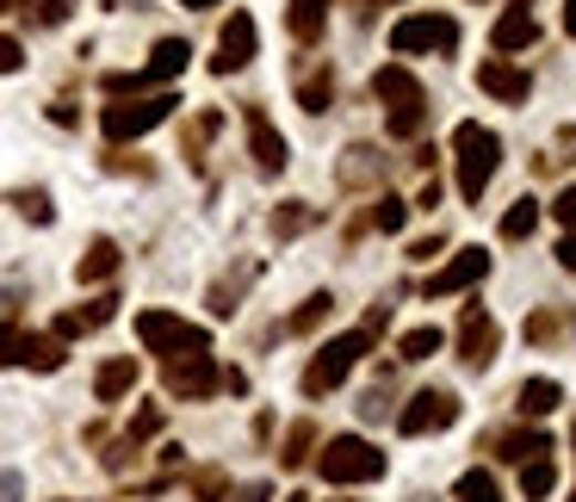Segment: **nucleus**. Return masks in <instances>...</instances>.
Returning <instances> with one entry per match:
<instances>
[{
	"instance_id": "nucleus-1",
	"label": "nucleus",
	"mask_w": 576,
	"mask_h": 502,
	"mask_svg": "<svg viewBox=\"0 0 576 502\" xmlns=\"http://www.w3.org/2000/svg\"><path fill=\"white\" fill-rule=\"evenodd\" d=\"M452 156H459V192L478 205L483 192H490V180H496L502 137H496L490 125H478V118H465V125L452 130Z\"/></svg>"
},
{
	"instance_id": "nucleus-2",
	"label": "nucleus",
	"mask_w": 576,
	"mask_h": 502,
	"mask_svg": "<svg viewBox=\"0 0 576 502\" xmlns=\"http://www.w3.org/2000/svg\"><path fill=\"white\" fill-rule=\"evenodd\" d=\"M373 94L390 106V137H416L421 118H428V94H421V81L409 75L404 63H385L373 75Z\"/></svg>"
},
{
	"instance_id": "nucleus-3",
	"label": "nucleus",
	"mask_w": 576,
	"mask_h": 502,
	"mask_svg": "<svg viewBox=\"0 0 576 502\" xmlns=\"http://www.w3.org/2000/svg\"><path fill=\"white\" fill-rule=\"evenodd\" d=\"M137 335H143L149 354H161V360H199V354H211V335L192 330V323H180L174 311H143Z\"/></svg>"
},
{
	"instance_id": "nucleus-4",
	"label": "nucleus",
	"mask_w": 576,
	"mask_h": 502,
	"mask_svg": "<svg viewBox=\"0 0 576 502\" xmlns=\"http://www.w3.org/2000/svg\"><path fill=\"white\" fill-rule=\"evenodd\" d=\"M316 471L328 484H366V478H385V453L359 435H335L323 447V459H316Z\"/></svg>"
},
{
	"instance_id": "nucleus-5",
	"label": "nucleus",
	"mask_w": 576,
	"mask_h": 502,
	"mask_svg": "<svg viewBox=\"0 0 576 502\" xmlns=\"http://www.w3.org/2000/svg\"><path fill=\"white\" fill-rule=\"evenodd\" d=\"M373 335L378 330H354V335H335V342H323V347H316V360H311V373H304V391H311V397L335 391V385H342V378L359 366V354L373 347Z\"/></svg>"
},
{
	"instance_id": "nucleus-6",
	"label": "nucleus",
	"mask_w": 576,
	"mask_h": 502,
	"mask_svg": "<svg viewBox=\"0 0 576 502\" xmlns=\"http://www.w3.org/2000/svg\"><path fill=\"white\" fill-rule=\"evenodd\" d=\"M180 106L174 94H149V100H112L106 112H100V125H106L112 143H125V137H143V130H156L168 112Z\"/></svg>"
},
{
	"instance_id": "nucleus-7",
	"label": "nucleus",
	"mask_w": 576,
	"mask_h": 502,
	"mask_svg": "<svg viewBox=\"0 0 576 502\" xmlns=\"http://www.w3.org/2000/svg\"><path fill=\"white\" fill-rule=\"evenodd\" d=\"M459 44V25L447 13H416V19H397V32H390V50L397 56H428V50H447Z\"/></svg>"
},
{
	"instance_id": "nucleus-8",
	"label": "nucleus",
	"mask_w": 576,
	"mask_h": 502,
	"mask_svg": "<svg viewBox=\"0 0 576 502\" xmlns=\"http://www.w3.org/2000/svg\"><path fill=\"white\" fill-rule=\"evenodd\" d=\"M192 44L187 38H161L156 50H149V63L137 69V75H106V94H137V87H156V81H174L180 69H187Z\"/></svg>"
},
{
	"instance_id": "nucleus-9",
	"label": "nucleus",
	"mask_w": 576,
	"mask_h": 502,
	"mask_svg": "<svg viewBox=\"0 0 576 502\" xmlns=\"http://www.w3.org/2000/svg\"><path fill=\"white\" fill-rule=\"evenodd\" d=\"M452 416H459V397L452 391H416L404 404V416H397V428L404 435H440V428H452Z\"/></svg>"
},
{
	"instance_id": "nucleus-10",
	"label": "nucleus",
	"mask_w": 576,
	"mask_h": 502,
	"mask_svg": "<svg viewBox=\"0 0 576 502\" xmlns=\"http://www.w3.org/2000/svg\"><path fill=\"white\" fill-rule=\"evenodd\" d=\"M459 360H465L471 373H483V366L496 360V316L478 311V304H471L465 323H459Z\"/></svg>"
},
{
	"instance_id": "nucleus-11",
	"label": "nucleus",
	"mask_w": 576,
	"mask_h": 502,
	"mask_svg": "<svg viewBox=\"0 0 576 502\" xmlns=\"http://www.w3.org/2000/svg\"><path fill=\"white\" fill-rule=\"evenodd\" d=\"M483 273H490V254H483V249H459L440 273H428V299H452V292L478 285Z\"/></svg>"
},
{
	"instance_id": "nucleus-12",
	"label": "nucleus",
	"mask_w": 576,
	"mask_h": 502,
	"mask_svg": "<svg viewBox=\"0 0 576 502\" xmlns=\"http://www.w3.org/2000/svg\"><path fill=\"white\" fill-rule=\"evenodd\" d=\"M254 63V19L249 13H230V25H223L218 38V56H211V69L218 75H235V69H249Z\"/></svg>"
},
{
	"instance_id": "nucleus-13",
	"label": "nucleus",
	"mask_w": 576,
	"mask_h": 502,
	"mask_svg": "<svg viewBox=\"0 0 576 502\" xmlns=\"http://www.w3.org/2000/svg\"><path fill=\"white\" fill-rule=\"evenodd\" d=\"M223 385V373L211 366V354H199V360H168V391L174 397H211Z\"/></svg>"
},
{
	"instance_id": "nucleus-14",
	"label": "nucleus",
	"mask_w": 576,
	"mask_h": 502,
	"mask_svg": "<svg viewBox=\"0 0 576 502\" xmlns=\"http://www.w3.org/2000/svg\"><path fill=\"white\" fill-rule=\"evenodd\" d=\"M249 149H254V168H261V174H280L285 161H292V156H285V137L266 125L261 106H249Z\"/></svg>"
},
{
	"instance_id": "nucleus-15",
	"label": "nucleus",
	"mask_w": 576,
	"mask_h": 502,
	"mask_svg": "<svg viewBox=\"0 0 576 502\" xmlns=\"http://www.w3.org/2000/svg\"><path fill=\"white\" fill-rule=\"evenodd\" d=\"M478 87L483 94H496V100H509V106H521L527 100V69H514V63H502V56H490V63H478Z\"/></svg>"
},
{
	"instance_id": "nucleus-16",
	"label": "nucleus",
	"mask_w": 576,
	"mask_h": 502,
	"mask_svg": "<svg viewBox=\"0 0 576 502\" xmlns=\"http://www.w3.org/2000/svg\"><path fill=\"white\" fill-rule=\"evenodd\" d=\"M533 38H540V19H533L527 7H502V19H496V32H490V44H496V50H527Z\"/></svg>"
},
{
	"instance_id": "nucleus-17",
	"label": "nucleus",
	"mask_w": 576,
	"mask_h": 502,
	"mask_svg": "<svg viewBox=\"0 0 576 502\" xmlns=\"http://www.w3.org/2000/svg\"><path fill=\"white\" fill-rule=\"evenodd\" d=\"M558 404H564V385H558V378H527V385L514 391V409H521V416H533V422H540V416H552Z\"/></svg>"
},
{
	"instance_id": "nucleus-18",
	"label": "nucleus",
	"mask_w": 576,
	"mask_h": 502,
	"mask_svg": "<svg viewBox=\"0 0 576 502\" xmlns=\"http://www.w3.org/2000/svg\"><path fill=\"white\" fill-rule=\"evenodd\" d=\"M285 25H292L297 44H316V38H323V25H328V0H292Z\"/></svg>"
},
{
	"instance_id": "nucleus-19",
	"label": "nucleus",
	"mask_w": 576,
	"mask_h": 502,
	"mask_svg": "<svg viewBox=\"0 0 576 502\" xmlns=\"http://www.w3.org/2000/svg\"><path fill=\"white\" fill-rule=\"evenodd\" d=\"M112 273H118V242H112V236H100L94 249L81 254L75 280H81V285H100V280H112Z\"/></svg>"
},
{
	"instance_id": "nucleus-20",
	"label": "nucleus",
	"mask_w": 576,
	"mask_h": 502,
	"mask_svg": "<svg viewBox=\"0 0 576 502\" xmlns=\"http://www.w3.org/2000/svg\"><path fill=\"white\" fill-rule=\"evenodd\" d=\"M118 311V299H94L87 304V311H69V316H56V342H63V335H87V330H100V323H106V316Z\"/></svg>"
},
{
	"instance_id": "nucleus-21",
	"label": "nucleus",
	"mask_w": 576,
	"mask_h": 502,
	"mask_svg": "<svg viewBox=\"0 0 576 502\" xmlns=\"http://www.w3.org/2000/svg\"><path fill=\"white\" fill-rule=\"evenodd\" d=\"M130 385H137V360H106V366H100V378H94L100 404H118Z\"/></svg>"
},
{
	"instance_id": "nucleus-22",
	"label": "nucleus",
	"mask_w": 576,
	"mask_h": 502,
	"mask_svg": "<svg viewBox=\"0 0 576 502\" xmlns=\"http://www.w3.org/2000/svg\"><path fill=\"white\" fill-rule=\"evenodd\" d=\"M552 484H558V471H552V459H527V466H521V496H527V502L552 496Z\"/></svg>"
},
{
	"instance_id": "nucleus-23",
	"label": "nucleus",
	"mask_w": 576,
	"mask_h": 502,
	"mask_svg": "<svg viewBox=\"0 0 576 502\" xmlns=\"http://www.w3.org/2000/svg\"><path fill=\"white\" fill-rule=\"evenodd\" d=\"M552 453V440L540 435V428H527V435H509L502 440V459H514V466H527V459H545Z\"/></svg>"
},
{
	"instance_id": "nucleus-24",
	"label": "nucleus",
	"mask_w": 576,
	"mask_h": 502,
	"mask_svg": "<svg viewBox=\"0 0 576 502\" xmlns=\"http://www.w3.org/2000/svg\"><path fill=\"white\" fill-rule=\"evenodd\" d=\"M25 366L56 373V366H63V342H50V335H25Z\"/></svg>"
},
{
	"instance_id": "nucleus-25",
	"label": "nucleus",
	"mask_w": 576,
	"mask_h": 502,
	"mask_svg": "<svg viewBox=\"0 0 576 502\" xmlns=\"http://www.w3.org/2000/svg\"><path fill=\"white\" fill-rule=\"evenodd\" d=\"M452 502H502L496 496V478H490V471H465L459 490H452Z\"/></svg>"
},
{
	"instance_id": "nucleus-26",
	"label": "nucleus",
	"mask_w": 576,
	"mask_h": 502,
	"mask_svg": "<svg viewBox=\"0 0 576 502\" xmlns=\"http://www.w3.org/2000/svg\"><path fill=\"white\" fill-rule=\"evenodd\" d=\"M533 223H540V199H514V211L502 218V236L521 242V236H533Z\"/></svg>"
},
{
	"instance_id": "nucleus-27",
	"label": "nucleus",
	"mask_w": 576,
	"mask_h": 502,
	"mask_svg": "<svg viewBox=\"0 0 576 502\" xmlns=\"http://www.w3.org/2000/svg\"><path fill=\"white\" fill-rule=\"evenodd\" d=\"M328 100H335V75H328V69L297 87V106H304V112H328Z\"/></svg>"
},
{
	"instance_id": "nucleus-28",
	"label": "nucleus",
	"mask_w": 576,
	"mask_h": 502,
	"mask_svg": "<svg viewBox=\"0 0 576 502\" xmlns=\"http://www.w3.org/2000/svg\"><path fill=\"white\" fill-rule=\"evenodd\" d=\"M373 156H378V149H366V143H354V149H347V161H342V180H347V187H366V180H373Z\"/></svg>"
},
{
	"instance_id": "nucleus-29",
	"label": "nucleus",
	"mask_w": 576,
	"mask_h": 502,
	"mask_svg": "<svg viewBox=\"0 0 576 502\" xmlns=\"http://www.w3.org/2000/svg\"><path fill=\"white\" fill-rule=\"evenodd\" d=\"M428 354H440V330H434V323L404 335V360H428Z\"/></svg>"
},
{
	"instance_id": "nucleus-30",
	"label": "nucleus",
	"mask_w": 576,
	"mask_h": 502,
	"mask_svg": "<svg viewBox=\"0 0 576 502\" xmlns=\"http://www.w3.org/2000/svg\"><path fill=\"white\" fill-rule=\"evenodd\" d=\"M373 223H378V230H385V236H397V230H404V223H409V205H404V199H378Z\"/></svg>"
},
{
	"instance_id": "nucleus-31",
	"label": "nucleus",
	"mask_w": 576,
	"mask_h": 502,
	"mask_svg": "<svg viewBox=\"0 0 576 502\" xmlns=\"http://www.w3.org/2000/svg\"><path fill=\"white\" fill-rule=\"evenodd\" d=\"M19 360H25V330L0 323V366H19Z\"/></svg>"
},
{
	"instance_id": "nucleus-32",
	"label": "nucleus",
	"mask_w": 576,
	"mask_h": 502,
	"mask_svg": "<svg viewBox=\"0 0 576 502\" xmlns=\"http://www.w3.org/2000/svg\"><path fill=\"white\" fill-rule=\"evenodd\" d=\"M328 304H335V299H328V292H316V299H304V311L292 316V330H316V323H323V316H328Z\"/></svg>"
},
{
	"instance_id": "nucleus-33",
	"label": "nucleus",
	"mask_w": 576,
	"mask_h": 502,
	"mask_svg": "<svg viewBox=\"0 0 576 502\" xmlns=\"http://www.w3.org/2000/svg\"><path fill=\"white\" fill-rule=\"evenodd\" d=\"M304 223H311V211H304V205H292V211H273V236H297Z\"/></svg>"
},
{
	"instance_id": "nucleus-34",
	"label": "nucleus",
	"mask_w": 576,
	"mask_h": 502,
	"mask_svg": "<svg viewBox=\"0 0 576 502\" xmlns=\"http://www.w3.org/2000/svg\"><path fill=\"white\" fill-rule=\"evenodd\" d=\"M552 218H558L564 230H576V180H570V187L558 192V205H552Z\"/></svg>"
},
{
	"instance_id": "nucleus-35",
	"label": "nucleus",
	"mask_w": 576,
	"mask_h": 502,
	"mask_svg": "<svg viewBox=\"0 0 576 502\" xmlns=\"http://www.w3.org/2000/svg\"><path fill=\"white\" fill-rule=\"evenodd\" d=\"M19 211H25L32 223H50V199H44V192H19Z\"/></svg>"
},
{
	"instance_id": "nucleus-36",
	"label": "nucleus",
	"mask_w": 576,
	"mask_h": 502,
	"mask_svg": "<svg viewBox=\"0 0 576 502\" xmlns=\"http://www.w3.org/2000/svg\"><path fill=\"white\" fill-rule=\"evenodd\" d=\"M304 447H311V428H292V440H285V466H304Z\"/></svg>"
},
{
	"instance_id": "nucleus-37",
	"label": "nucleus",
	"mask_w": 576,
	"mask_h": 502,
	"mask_svg": "<svg viewBox=\"0 0 576 502\" xmlns=\"http://www.w3.org/2000/svg\"><path fill=\"white\" fill-rule=\"evenodd\" d=\"M19 63H25V50H19V38H0V75H13Z\"/></svg>"
},
{
	"instance_id": "nucleus-38",
	"label": "nucleus",
	"mask_w": 576,
	"mask_h": 502,
	"mask_svg": "<svg viewBox=\"0 0 576 502\" xmlns=\"http://www.w3.org/2000/svg\"><path fill=\"white\" fill-rule=\"evenodd\" d=\"M156 428H161V409H156V404H149V409H137V422H130V435L143 440V435H156Z\"/></svg>"
},
{
	"instance_id": "nucleus-39",
	"label": "nucleus",
	"mask_w": 576,
	"mask_h": 502,
	"mask_svg": "<svg viewBox=\"0 0 576 502\" xmlns=\"http://www.w3.org/2000/svg\"><path fill=\"white\" fill-rule=\"evenodd\" d=\"M25 496V478L19 471H0V502H19Z\"/></svg>"
},
{
	"instance_id": "nucleus-40",
	"label": "nucleus",
	"mask_w": 576,
	"mask_h": 502,
	"mask_svg": "<svg viewBox=\"0 0 576 502\" xmlns=\"http://www.w3.org/2000/svg\"><path fill=\"white\" fill-rule=\"evenodd\" d=\"M69 7H75V0H44L38 13H44V25H56V19H69Z\"/></svg>"
},
{
	"instance_id": "nucleus-41",
	"label": "nucleus",
	"mask_w": 576,
	"mask_h": 502,
	"mask_svg": "<svg viewBox=\"0 0 576 502\" xmlns=\"http://www.w3.org/2000/svg\"><path fill=\"white\" fill-rule=\"evenodd\" d=\"M558 268H570V273H576V230L558 242Z\"/></svg>"
},
{
	"instance_id": "nucleus-42",
	"label": "nucleus",
	"mask_w": 576,
	"mask_h": 502,
	"mask_svg": "<svg viewBox=\"0 0 576 502\" xmlns=\"http://www.w3.org/2000/svg\"><path fill=\"white\" fill-rule=\"evenodd\" d=\"M235 502H266V484H249V490H235Z\"/></svg>"
},
{
	"instance_id": "nucleus-43",
	"label": "nucleus",
	"mask_w": 576,
	"mask_h": 502,
	"mask_svg": "<svg viewBox=\"0 0 576 502\" xmlns=\"http://www.w3.org/2000/svg\"><path fill=\"white\" fill-rule=\"evenodd\" d=\"M564 32L576 38V0H564Z\"/></svg>"
},
{
	"instance_id": "nucleus-44",
	"label": "nucleus",
	"mask_w": 576,
	"mask_h": 502,
	"mask_svg": "<svg viewBox=\"0 0 576 502\" xmlns=\"http://www.w3.org/2000/svg\"><path fill=\"white\" fill-rule=\"evenodd\" d=\"M180 7H218V0H180Z\"/></svg>"
},
{
	"instance_id": "nucleus-45",
	"label": "nucleus",
	"mask_w": 576,
	"mask_h": 502,
	"mask_svg": "<svg viewBox=\"0 0 576 502\" xmlns=\"http://www.w3.org/2000/svg\"><path fill=\"white\" fill-rule=\"evenodd\" d=\"M285 502H304V496H285Z\"/></svg>"
},
{
	"instance_id": "nucleus-46",
	"label": "nucleus",
	"mask_w": 576,
	"mask_h": 502,
	"mask_svg": "<svg viewBox=\"0 0 576 502\" xmlns=\"http://www.w3.org/2000/svg\"><path fill=\"white\" fill-rule=\"evenodd\" d=\"M0 13H7V0H0Z\"/></svg>"
},
{
	"instance_id": "nucleus-47",
	"label": "nucleus",
	"mask_w": 576,
	"mask_h": 502,
	"mask_svg": "<svg viewBox=\"0 0 576 502\" xmlns=\"http://www.w3.org/2000/svg\"><path fill=\"white\" fill-rule=\"evenodd\" d=\"M0 304H7V292H0Z\"/></svg>"
},
{
	"instance_id": "nucleus-48",
	"label": "nucleus",
	"mask_w": 576,
	"mask_h": 502,
	"mask_svg": "<svg viewBox=\"0 0 576 502\" xmlns=\"http://www.w3.org/2000/svg\"><path fill=\"white\" fill-rule=\"evenodd\" d=\"M570 440H576V435H570Z\"/></svg>"
}]
</instances>
